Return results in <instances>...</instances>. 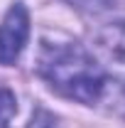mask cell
<instances>
[{"label": "cell", "mask_w": 125, "mask_h": 128, "mask_svg": "<svg viewBox=\"0 0 125 128\" xmlns=\"http://www.w3.org/2000/svg\"><path fill=\"white\" fill-rule=\"evenodd\" d=\"M37 72L52 89L86 106L101 104L108 94L110 76L91 49L66 34H44L39 40Z\"/></svg>", "instance_id": "1"}, {"label": "cell", "mask_w": 125, "mask_h": 128, "mask_svg": "<svg viewBox=\"0 0 125 128\" xmlns=\"http://www.w3.org/2000/svg\"><path fill=\"white\" fill-rule=\"evenodd\" d=\"M91 54L108 76L125 84V22H110L93 32Z\"/></svg>", "instance_id": "2"}, {"label": "cell", "mask_w": 125, "mask_h": 128, "mask_svg": "<svg viewBox=\"0 0 125 128\" xmlns=\"http://www.w3.org/2000/svg\"><path fill=\"white\" fill-rule=\"evenodd\" d=\"M30 40V12L25 2H12L0 22V64L12 66Z\"/></svg>", "instance_id": "3"}, {"label": "cell", "mask_w": 125, "mask_h": 128, "mask_svg": "<svg viewBox=\"0 0 125 128\" xmlns=\"http://www.w3.org/2000/svg\"><path fill=\"white\" fill-rule=\"evenodd\" d=\"M17 113V98L15 94L0 84V128H7V123L12 121V116Z\"/></svg>", "instance_id": "4"}, {"label": "cell", "mask_w": 125, "mask_h": 128, "mask_svg": "<svg viewBox=\"0 0 125 128\" xmlns=\"http://www.w3.org/2000/svg\"><path fill=\"white\" fill-rule=\"evenodd\" d=\"M27 128H59V123H57L54 113H49L47 108L37 106L32 111V118H30V123H27Z\"/></svg>", "instance_id": "5"}, {"label": "cell", "mask_w": 125, "mask_h": 128, "mask_svg": "<svg viewBox=\"0 0 125 128\" xmlns=\"http://www.w3.org/2000/svg\"><path fill=\"white\" fill-rule=\"evenodd\" d=\"M74 2H81V5H91V8H110L113 2H118V0H74Z\"/></svg>", "instance_id": "6"}]
</instances>
